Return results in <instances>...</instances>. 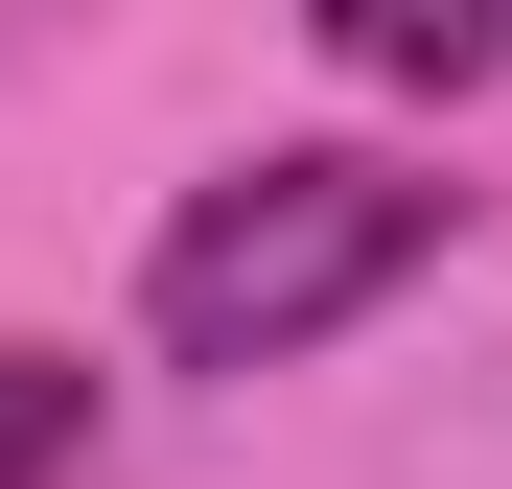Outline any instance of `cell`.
Instances as JSON below:
<instances>
[{
	"instance_id": "cell-2",
	"label": "cell",
	"mask_w": 512,
	"mask_h": 489,
	"mask_svg": "<svg viewBox=\"0 0 512 489\" xmlns=\"http://www.w3.org/2000/svg\"><path fill=\"white\" fill-rule=\"evenodd\" d=\"M303 47L350 94H489L512 70V0H303Z\"/></svg>"
},
{
	"instance_id": "cell-3",
	"label": "cell",
	"mask_w": 512,
	"mask_h": 489,
	"mask_svg": "<svg viewBox=\"0 0 512 489\" xmlns=\"http://www.w3.org/2000/svg\"><path fill=\"white\" fill-rule=\"evenodd\" d=\"M94 466V373L70 350H0V489H70Z\"/></svg>"
},
{
	"instance_id": "cell-1",
	"label": "cell",
	"mask_w": 512,
	"mask_h": 489,
	"mask_svg": "<svg viewBox=\"0 0 512 489\" xmlns=\"http://www.w3.org/2000/svg\"><path fill=\"white\" fill-rule=\"evenodd\" d=\"M419 257H443V187L373 140H256L210 163L187 210H163V257H140V350L163 373H303L326 326H373Z\"/></svg>"
}]
</instances>
